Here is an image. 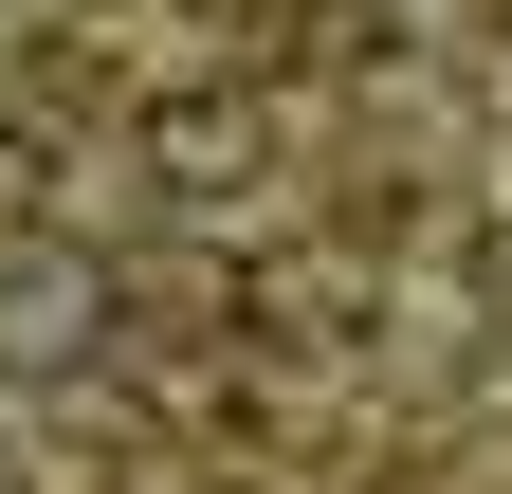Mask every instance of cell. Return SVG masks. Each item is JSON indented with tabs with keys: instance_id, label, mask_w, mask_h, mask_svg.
<instances>
[{
	"instance_id": "6da1fadb",
	"label": "cell",
	"mask_w": 512,
	"mask_h": 494,
	"mask_svg": "<svg viewBox=\"0 0 512 494\" xmlns=\"http://www.w3.org/2000/svg\"><path fill=\"white\" fill-rule=\"evenodd\" d=\"M165 165L183 183H238V110H165Z\"/></svg>"
}]
</instances>
